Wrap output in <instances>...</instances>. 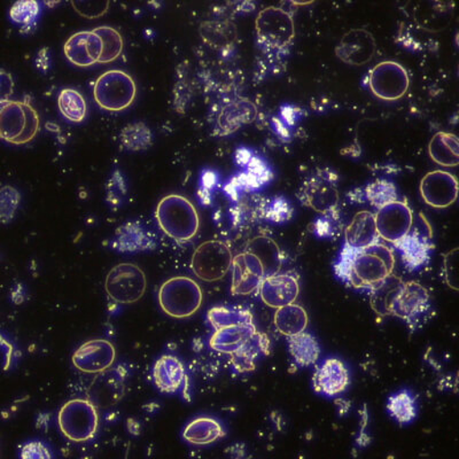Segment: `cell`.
<instances>
[{
    "label": "cell",
    "mask_w": 459,
    "mask_h": 459,
    "mask_svg": "<svg viewBox=\"0 0 459 459\" xmlns=\"http://www.w3.org/2000/svg\"><path fill=\"white\" fill-rule=\"evenodd\" d=\"M114 246L120 252H142L153 248L154 240L138 223H126L117 230Z\"/></svg>",
    "instance_id": "29"
},
{
    "label": "cell",
    "mask_w": 459,
    "mask_h": 459,
    "mask_svg": "<svg viewBox=\"0 0 459 459\" xmlns=\"http://www.w3.org/2000/svg\"><path fill=\"white\" fill-rule=\"evenodd\" d=\"M22 459H53L50 449L40 441L27 442L22 448Z\"/></svg>",
    "instance_id": "42"
},
{
    "label": "cell",
    "mask_w": 459,
    "mask_h": 459,
    "mask_svg": "<svg viewBox=\"0 0 459 459\" xmlns=\"http://www.w3.org/2000/svg\"><path fill=\"white\" fill-rule=\"evenodd\" d=\"M159 227L178 243H187L199 231L200 220L194 204L186 196L169 195L160 201L157 212Z\"/></svg>",
    "instance_id": "3"
},
{
    "label": "cell",
    "mask_w": 459,
    "mask_h": 459,
    "mask_svg": "<svg viewBox=\"0 0 459 459\" xmlns=\"http://www.w3.org/2000/svg\"><path fill=\"white\" fill-rule=\"evenodd\" d=\"M14 92L13 76L5 69H0V104L11 100Z\"/></svg>",
    "instance_id": "43"
},
{
    "label": "cell",
    "mask_w": 459,
    "mask_h": 459,
    "mask_svg": "<svg viewBox=\"0 0 459 459\" xmlns=\"http://www.w3.org/2000/svg\"><path fill=\"white\" fill-rule=\"evenodd\" d=\"M39 12L40 5L36 0H22L11 7L10 18L12 22L28 28L36 22Z\"/></svg>",
    "instance_id": "39"
},
{
    "label": "cell",
    "mask_w": 459,
    "mask_h": 459,
    "mask_svg": "<svg viewBox=\"0 0 459 459\" xmlns=\"http://www.w3.org/2000/svg\"><path fill=\"white\" fill-rule=\"evenodd\" d=\"M126 183L120 171H114L108 184V201L112 206L117 207L126 195Z\"/></svg>",
    "instance_id": "40"
},
{
    "label": "cell",
    "mask_w": 459,
    "mask_h": 459,
    "mask_svg": "<svg viewBox=\"0 0 459 459\" xmlns=\"http://www.w3.org/2000/svg\"><path fill=\"white\" fill-rule=\"evenodd\" d=\"M125 372L121 368L97 375L86 389L88 400L96 408L108 409L117 405L126 394Z\"/></svg>",
    "instance_id": "17"
},
{
    "label": "cell",
    "mask_w": 459,
    "mask_h": 459,
    "mask_svg": "<svg viewBox=\"0 0 459 459\" xmlns=\"http://www.w3.org/2000/svg\"><path fill=\"white\" fill-rule=\"evenodd\" d=\"M274 326L287 338L294 337L306 332L308 326V314L303 307L292 305L277 309L274 314Z\"/></svg>",
    "instance_id": "28"
},
{
    "label": "cell",
    "mask_w": 459,
    "mask_h": 459,
    "mask_svg": "<svg viewBox=\"0 0 459 459\" xmlns=\"http://www.w3.org/2000/svg\"><path fill=\"white\" fill-rule=\"evenodd\" d=\"M368 86L373 96L380 100H400L409 90L408 72L395 61H384L371 69Z\"/></svg>",
    "instance_id": "12"
},
{
    "label": "cell",
    "mask_w": 459,
    "mask_h": 459,
    "mask_svg": "<svg viewBox=\"0 0 459 459\" xmlns=\"http://www.w3.org/2000/svg\"><path fill=\"white\" fill-rule=\"evenodd\" d=\"M457 253H458V249L455 248L454 251L446 254V255L445 257L446 280V282H448V285L450 287H453V289H455V286L453 284V280L454 281H456V280H455V278L453 277L452 272H454V273H456V270H455L453 268H455V265H456ZM455 290H456V289H455Z\"/></svg>",
    "instance_id": "44"
},
{
    "label": "cell",
    "mask_w": 459,
    "mask_h": 459,
    "mask_svg": "<svg viewBox=\"0 0 459 459\" xmlns=\"http://www.w3.org/2000/svg\"><path fill=\"white\" fill-rule=\"evenodd\" d=\"M48 48H45L43 50H40L39 53V56L36 59L37 67L40 69V71L47 72L48 67H50V56H48Z\"/></svg>",
    "instance_id": "45"
},
{
    "label": "cell",
    "mask_w": 459,
    "mask_h": 459,
    "mask_svg": "<svg viewBox=\"0 0 459 459\" xmlns=\"http://www.w3.org/2000/svg\"><path fill=\"white\" fill-rule=\"evenodd\" d=\"M154 383L160 392L166 394H176L182 392L184 396L188 397V378L183 363L175 356H162L157 360L153 368Z\"/></svg>",
    "instance_id": "22"
},
{
    "label": "cell",
    "mask_w": 459,
    "mask_h": 459,
    "mask_svg": "<svg viewBox=\"0 0 459 459\" xmlns=\"http://www.w3.org/2000/svg\"><path fill=\"white\" fill-rule=\"evenodd\" d=\"M335 274L351 289L370 293L391 277L395 268V256L386 245L376 244L362 249H342Z\"/></svg>",
    "instance_id": "1"
},
{
    "label": "cell",
    "mask_w": 459,
    "mask_h": 459,
    "mask_svg": "<svg viewBox=\"0 0 459 459\" xmlns=\"http://www.w3.org/2000/svg\"><path fill=\"white\" fill-rule=\"evenodd\" d=\"M22 195L15 187H0V223L8 224L13 221L18 211Z\"/></svg>",
    "instance_id": "38"
},
{
    "label": "cell",
    "mask_w": 459,
    "mask_h": 459,
    "mask_svg": "<svg viewBox=\"0 0 459 459\" xmlns=\"http://www.w3.org/2000/svg\"><path fill=\"white\" fill-rule=\"evenodd\" d=\"M430 159L438 166L457 167L459 163V143L456 134L437 133L429 143Z\"/></svg>",
    "instance_id": "27"
},
{
    "label": "cell",
    "mask_w": 459,
    "mask_h": 459,
    "mask_svg": "<svg viewBox=\"0 0 459 459\" xmlns=\"http://www.w3.org/2000/svg\"><path fill=\"white\" fill-rule=\"evenodd\" d=\"M403 254V261L409 269L416 270L429 261V246L428 241L417 235L409 233L401 243L395 245Z\"/></svg>",
    "instance_id": "33"
},
{
    "label": "cell",
    "mask_w": 459,
    "mask_h": 459,
    "mask_svg": "<svg viewBox=\"0 0 459 459\" xmlns=\"http://www.w3.org/2000/svg\"><path fill=\"white\" fill-rule=\"evenodd\" d=\"M57 425L61 433L73 442L91 440L100 426L98 409L88 399L68 401L60 409Z\"/></svg>",
    "instance_id": "8"
},
{
    "label": "cell",
    "mask_w": 459,
    "mask_h": 459,
    "mask_svg": "<svg viewBox=\"0 0 459 459\" xmlns=\"http://www.w3.org/2000/svg\"><path fill=\"white\" fill-rule=\"evenodd\" d=\"M137 85L133 77L118 69L106 72L98 77L93 86L97 105L108 112H122L134 104Z\"/></svg>",
    "instance_id": "6"
},
{
    "label": "cell",
    "mask_w": 459,
    "mask_h": 459,
    "mask_svg": "<svg viewBox=\"0 0 459 459\" xmlns=\"http://www.w3.org/2000/svg\"><path fill=\"white\" fill-rule=\"evenodd\" d=\"M94 34L100 39L101 56L100 64L106 65L118 59L125 48L120 32L112 27L102 26L94 29Z\"/></svg>",
    "instance_id": "35"
},
{
    "label": "cell",
    "mask_w": 459,
    "mask_h": 459,
    "mask_svg": "<svg viewBox=\"0 0 459 459\" xmlns=\"http://www.w3.org/2000/svg\"><path fill=\"white\" fill-rule=\"evenodd\" d=\"M377 51L375 37L366 29H352L342 36L335 55L344 64L363 65L370 63Z\"/></svg>",
    "instance_id": "18"
},
{
    "label": "cell",
    "mask_w": 459,
    "mask_h": 459,
    "mask_svg": "<svg viewBox=\"0 0 459 459\" xmlns=\"http://www.w3.org/2000/svg\"><path fill=\"white\" fill-rule=\"evenodd\" d=\"M120 139L122 146L131 152L149 150L153 143V134L143 122L130 123L125 126L121 131Z\"/></svg>",
    "instance_id": "34"
},
{
    "label": "cell",
    "mask_w": 459,
    "mask_h": 459,
    "mask_svg": "<svg viewBox=\"0 0 459 459\" xmlns=\"http://www.w3.org/2000/svg\"><path fill=\"white\" fill-rule=\"evenodd\" d=\"M386 408L389 416L400 425L412 423L418 415L416 397L408 389H402L389 396Z\"/></svg>",
    "instance_id": "31"
},
{
    "label": "cell",
    "mask_w": 459,
    "mask_h": 459,
    "mask_svg": "<svg viewBox=\"0 0 459 459\" xmlns=\"http://www.w3.org/2000/svg\"><path fill=\"white\" fill-rule=\"evenodd\" d=\"M40 118L30 102L7 100L0 104V139L12 145H27L39 134Z\"/></svg>",
    "instance_id": "4"
},
{
    "label": "cell",
    "mask_w": 459,
    "mask_h": 459,
    "mask_svg": "<svg viewBox=\"0 0 459 459\" xmlns=\"http://www.w3.org/2000/svg\"><path fill=\"white\" fill-rule=\"evenodd\" d=\"M255 29L258 43L269 51H284L295 39L293 16L285 8L269 6L262 10L257 15Z\"/></svg>",
    "instance_id": "7"
},
{
    "label": "cell",
    "mask_w": 459,
    "mask_h": 459,
    "mask_svg": "<svg viewBox=\"0 0 459 459\" xmlns=\"http://www.w3.org/2000/svg\"><path fill=\"white\" fill-rule=\"evenodd\" d=\"M258 290L262 301L273 309L292 305L300 293L298 278L290 273H277L266 277Z\"/></svg>",
    "instance_id": "21"
},
{
    "label": "cell",
    "mask_w": 459,
    "mask_h": 459,
    "mask_svg": "<svg viewBox=\"0 0 459 459\" xmlns=\"http://www.w3.org/2000/svg\"><path fill=\"white\" fill-rule=\"evenodd\" d=\"M208 321L215 331L209 344L212 350L231 358L247 350L261 337L247 309L215 307L208 311Z\"/></svg>",
    "instance_id": "2"
},
{
    "label": "cell",
    "mask_w": 459,
    "mask_h": 459,
    "mask_svg": "<svg viewBox=\"0 0 459 459\" xmlns=\"http://www.w3.org/2000/svg\"><path fill=\"white\" fill-rule=\"evenodd\" d=\"M379 236L377 232L375 214L362 211L352 217L351 222L344 232V249L362 251L378 244Z\"/></svg>",
    "instance_id": "24"
},
{
    "label": "cell",
    "mask_w": 459,
    "mask_h": 459,
    "mask_svg": "<svg viewBox=\"0 0 459 459\" xmlns=\"http://www.w3.org/2000/svg\"><path fill=\"white\" fill-rule=\"evenodd\" d=\"M64 52L69 63L77 67H91L100 64L101 42L93 31H80L69 37L65 43Z\"/></svg>",
    "instance_id": "23"
},
{
    "label": "cell",
    "mask_w": 459,
    "mask_h": 459,
    "mask_svg": "<svg viewBox=\"0 0 459 459\" xmlns=\"http://www.w3.org/2000/svg\"><path fill=\"white\" fill-rule=\"evenodd\" d=\"M231 249L223 241L209 240L195 249L191 260V269L199 280L214 282L223 280L231 269Z\"/></svg>",
    "instance_id": "10"
},
{
    "label": "cell",
    "mask_w": 459,
    "mask_h": 459,
    "mask_svg": "<svg viewBox=\"0 0 459 459\" xmlns=\"http://www.w3.org/2000/svg\"><path fill=\"white\" fill-rule=\"evenodd\" d=\"M57 106L65 120L73 123L83 122L88 114V105L83 94L77 90L69 88L61 90L57 97Z\"/></svg>",
    "instance_id": "32"
},
{
    "label": "cell",
    "mask_w": 459,
    "mask_h": 459,
    "mask_svg": "<svg viewBox=\"0 0 459 459\" xmlns=\"http://www.w3.org/2000/svg\"><path fill=\"white\" fill-rule=\"evenodd\" d=\"M430 308L429 290L420 282L403 281L392 302L389 316L402 319L415 331L428 319Z\"/></svg>",
    "instance_id": "9"
},
{
    "label": "cell",
    "mask_w": 459,
    "mask_h": 459,
    "mask_svg": "<svg viewBox=\"0 0 459 459\" xmlns=\"http://www.w3.org/2000/svg\"><path fill=\"white\" fill-rule=\"evenodd\" d=\"M72 5L75 7L77 13L84 18H100L108 11V2H73Z\"/></svg>",
    "instance_id": "41"
},
{
    "label": "cell",
    "mask_w": 459,
    "mask_h": 459,
    "mask_svg": "<svg viewBox=\"0 0 459 459\" xmlns=\"http://www.w3.org/2000/svg\"><path fill=\"white\" fill-rule=\"evenodd\" d=\"M251 106L253 105L248 101H237L222 110L220 115V126L225 131L224 134H231L244 123L249 122V115L254 113V109H248Z\"/></svg>",
    "instance_id": "37"
},
{
    "label": "cell",
    "mask_w": 459,
    "mask_h": 459,
    "mask_svg": "<svg viewBox=\"0 0 459 459\" xmlns=\"http://www.w3.org/2000/svg\"><path fill=\"white\" fill-rule=\"evenodd\" d=\"M225 429L219 420L212 417H198L183 430L184 440L195 446H208L225 437Z\"/></svg>",
    "instance_id": "25"
},
{
    "label": "cell",
    "mask_w": 459,
    "mask_h": 459,
    "mask_svg": "<svg viewBox=\"0 0 459 459\" xmlns=\"http://www.w3.org/2000/svg\"><path fill=\"white\" fill-rule=\"evenodd\" d=\"M298 195L305 206L322 215L333 212L340 200L337 186L324 175H316L306 180Z\"/></svg>",
    "instance_id": "16"
},
{
    "label": "cell",
    "mask_w": 459,
    "mask_h": 459,
    "mask_svg": "<svg viewBox=\"0 0 459 459\" xmlns=\"http://www.w3.org/2000/svg\"><path fill=\"white\" fill-rule=\"evenodd\" d=\"M145 273L138 265L121 264L115 265L106 278L105 290L113 301L121 305H133L146 292Z\"/></svg>",
    "instance_id": "11"
},
{
    "label": "cell",
    "mask_w": 459,
    "mask_h": 459,
    "mask_svg": "<svg viewBox=\"0 0 459 459\" xmlns=\"http://www.w3.org/2000/svg\"><path fill=\"white\" fill-rule=\"evenodd\" d=\"M402 284H403V281L392 274L383 284L368 293L370 294L372 308L377 314L389 316L392 302L394 300L396 293L399 292Z\"/></svg>",
    "instance_id": "36"
},
{
    "label": "cell",
    "mask_w": 459,
    "mask_h": 459,
    "mask_svg": "<svg viewBox=\"0 0 459 459\" xmlns=\"http://www.w3.org/2000/svg\"><path fill=\"white\" fill-rule=\"evenodd\" d=\"M232 294L249 295L260 289L266 278L264 265L254 254L245 251L232 261Z\"/></svg>",
    "instance_id": "19"
},
{
    "label": "cell",
    "mask_w": 459,
    "mask_h": 459,
    "mask_svg": "<svg viewBox=\"0 0 459 459\" xmlns=\"http://www.w3.org/2000/svg\"><path fill=\"white\" fill-rule=\"evenodd\" d=\"M379 238L389 244L397 245L412 231L411 208L402 201H389L375 215Z\"/></svg>",
    "instance_id": "13"
},
{
    "label": "cell",
    "mask_w": 459,
    "mask_h": 459,
    "mask_svg": "<svg viewBox=\"0 0 459 459\" xmlns=\"http://www.w3.org/2000/svg\"><path fill=\"white\" fill-rule=\"evenodd\" d=\"M203 301V290L192 278L172 277L159 290V305L163 313L172 318L191 317L200 309Z\"/></svg>",
    "instance_id": "5"
},
{
    "label": "cell",
    "mask_w": 459,
    "mask_h": 459,
    "mask_svg": "<svg viewBox=\"0 0 459 459\" xmlns=\"http://www.w3.org/2000/svg\"><path fill=\"white\" fill-rule=\"evenodd\" d=\"M289 351L294 362L301 368L314 366L321 356V346L317 339L307 332L289 338Z\"/></svg>",
    "instance_id": "30"
},
{
    "label": "cell",
    "mask_w": 459,
    "mask_h": 459,
    "mask_svg": "<svg viewBox=\"0 0 459 459\" xmlns=\"http://www.w3.org/2000/svg\"><path fill=\"white\" fill-rule=\"evenodd\" d=\"M350 384V371L346 364L337 358L324 360L313 376L314 391L326 397L342 394Z\"/></svg>",
    "instance_id": "20"
},
{
    "label": "cell",
    "mask_w": 459,
    "mask_h": 459,
    "mask_svg": "<svg viewBox=\"0 0 459 459\" xmlns=\"http://www.w3.org/2000/svg\"><path fill=\"white\" fill-rule=\"evenodd\" d=\"M420 195L429 206L444 209L456 203L458 180L445 170L428 172L420 182Z\"/></svg>",
    "instance_id": "15"
},
{
    "label": "cell",
    "mask_w": 459,
    "mask_h": 459,
    "mask_svg": "<svg viewBox=\"0 0 459 459\" xmlns=\"http://www.w3.org/2000/svg\"><path fill=\"white\" fill-rule=\"evenodd\" d=\"M246 251L254 254L264 265L266 277L280 273L282 254L280 246L272 238L258 236L249 241Z\"/></svg>",
    "instance_id": "26"
},
{
    "label": "cell",
    "mask_w": 459,
    "mask_h": 459,
    "mask_svg": "<svg viewBox=\"0 0 459 459\" xmlns=\"http://www.w3.org/2000/svg\"><path fill=\"white\" fill-rule=\"evenodd\" d=\"M115 359L117 351L112 342L105 339H93L74 352L72 362L81 372L100 375L112 368Z\"/></svg>",
    "instance_id": "14"
}]
</instances>
